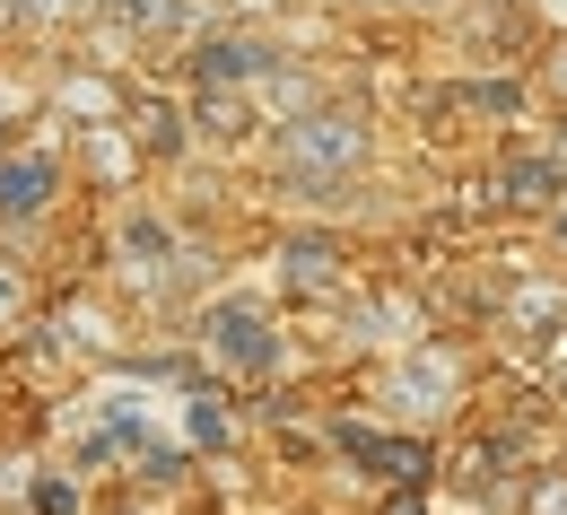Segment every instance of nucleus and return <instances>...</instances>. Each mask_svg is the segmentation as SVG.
<instances>
[{"label":"nucleus","instance_id":"obj_7","mask_svg":"<svg viewBox=\"0 0 567 515\" xmlns=\"http://www.w3.org/2000/svg\"><path fill=\"white\" fill-rule=\"evenodd\" d=\"M9 297H18V289H9V280H0V306H9Z\"/></svg>","mask_w":567,"mask_h":515},{"label":"nucleus","instance_id":"obj_5","mask_svg":"<svg viewBox=\"0 0 567 515\" xmlns=\"http://www.w3.org/2000/svg\"><path fill=\"white\" fill-rule=\"evenodd\" d=\"M254 62H262L254 44H210V53H202V79H245Z\"/></svg>","mask_w":567,"mask_h":515},{"label":"nucleus","instance_id":"obj_1","mask_svg":"<svg viewBox=\"0 0 567 515\" xmlns=\"http://www.w3.org/2000/svg\"><path fill=\"white\" fill-rule=\"evenodd\" d=\"M358 157H367V132H358L350 114H315V123H297V132H288V175H297L315 202H332L323 166H358Z\"/></svg>","mask_w":567,"mask_h":515},{"label":"nucleus","instance_id":"obj_3","mask_svg":"<svg viewBox=\"0 0 567 515\" xmlns=\"http://www.w3.org/2000/svg\"><path fill=\"white\" fill-rule=\"evenodd\" d=\"M53 193V157H9L0 166V210H35Z\"/></svg>","mask_w":567,"mask_h":515},{"label":"nucleus","instance_id":"obj_6","mask_svg":"<svg viewBox=\"0 0 567 515\" xmlns=\"http://www.w3.org/2000/svg\"><path fill=\"white\" fill-rule=\"evenodd\" d=\"M393 515H420V507H411V498H393Z\"/></svg>","mask_w":567,"mask_h":515},{"label":"nucleus","instance_id":"obj_4","mask_svg":"<svg viewBox=\"0 0 567 515\" xmlns=\"http://www.w3.org/2000/svg\"><path fill=\"white\" fill-rule=\"evenodd\" d=\"M506 184H515L524 202H559V166H550V157H515V166H506Z\"/></svg>","mask_w":567,"mask_h":515},{"label":"nucleus","instance_id":"obj_2","mask_svg":"<svg viewBox=\"0 0 567 515\" xmlns=\"http://www.w3.org/2000/svg\"><path fill=\"white\" fill-rule=\"evenodd\" d=\"M210 341H218V359H236V368H271V332H262V315H245V306H218Z\"/></svg>","mask_w":567,"mask_h":515}]
</instances>
